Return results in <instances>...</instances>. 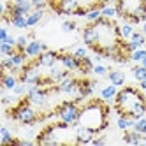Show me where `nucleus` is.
Listing matches in <instances>:
<instances>
[{"mask_svg":"<svg viewBox=\"0 0 146 146\" xmlns=\"http://www.w3.org/2000/svg\"><path fill=\"white\" fill-rule=\"evenodd\" d=\"M109 113H111V108L106 104V100L102 97L90 99L81 106L79 118H78L76 125H83V127L90 129L92 132L100 134L109 125Z\"/></svg>","mask_w":146,"mask_h":146,"instance_id":"obj_1","label":"nucleus"},{"mask_svg":"<svg viewBox=\"0 0 146 146\" xmlns=\"http://www.w3.org/2000/svg\"><path fill=\"white\" fill-rule=\"evenodd\" d=\"M114 111L118 116H130L139 120L146 114V97L137 86H123L114 97Z\"/></svg>","mask_w":146,"mask_h":146,"instance_id":"obj_2","label":"nucleus"},{"mask_svg":"<svg viewBox=\"0 0 146 146\" xmlns=\"http://www.w3.org/2000/svg\"><path fill=\"white\" fill-rule=\"evenodd\" d=\"M35 143L37 144H70V143L78 144L76 129L70 130V123L58 120L56 123H51L40 130L35 137Z\"/></svg>","mask_w":146,"mask_h":146,"instance_id":"obj_3","label":"nucleus"},{"mask_svg":"<svg viewBox=\"0 0 146 146\" xmlns=\"http://www.w3.org/2000/svg\"><path fill=\"white\" fill-rule=\"evenodd\" d=\"M48 116H51V114L37 111V108L28 100L27 95L19 100L11 111H9V118L18 121V123H21V125H25V127H28V125H35L37 121H42Z\"/></svg>","mask_w":146,"mask_h":146,"instance_id":"obj_4","label":"nucleus"},{"mask_svg":"<svg viewBox=\"0 0 146 146\" xmlns=\"http://www.w3.org/2000/svg\"><path fill=\"white\" fill-rule=\"evenodd\" d=\"M118 16L132 25L146 21V0H118L116 4Z\"/></svg>","mask_w":146,"mask_h":146,"instance_id":"obj_5","label":"nucleus"},{"mask_svg":"<svg viewBox=\"0 0 146 146\" xmlns=\"http://www.w3.org/2000/svg\"><path fill=\"white\" fill-rule=\"evenodd\" d=\"M53 111H55V116L58 120L65 121V123H70V125H76L78 123V118H79L81 106H79V102H76V100L70 99V100L60 102Z\"/></svg>","mask_w":146,"mask_h":146,"instance_id":"obj_6","label":"nucleus"},{"mask_svg":"<svg viewBox=\"0 0 146 146\" xmlns=\"http://www.w3.org/2000/svg\"><path fill=\"white\" fill-rule=\"evenodd\" d=\"M48 5L56 14L64 16H76L78 9L81 7V0H48Z\"/></svg>","mask_w":146,"mask_h":146,"instance_id":"obj_7","label":"nucleus"},{"mask_svg":"<svg viewBox=\"0 0 146 146\" xmlns=\"http://www.w3.org/2000/svg\"><path fill=\"white\" fill-rule=\"evenodd\" d=\"M58 53H60V51H51V49H48V51H42V53H40L37 58H34V60L42 69H51L53 65L58 64Z\"/></svg>","mask_w":146,"mask_h":146,"instance_id":"obj_8","label":"nucleus"},{"mask_svg":"<svg viewBox=\"0 0 146 146\" xmlns=\"http://www.w3.org/2000/svg\"><path fill=\"white\" fill-rule=\"evenodd\" d=\"M58 62L70 72L79 70V58L74 53H67V51H60L58 53Z\"/></svg>","mask_w":146,"mask_h":146,"instance_id":"obj_9","label":"nucleus"},{"mask_svg":"<svg viewBox=\"0 0 146 146\" xmlns=\"http://www.w3.org/2000/svg\"><path fill=\"white\" fill-rule=\"evenodd\" d=\"M42 51H48V44L40 42V40H30L25 48V53H27L28 58H37Z\"/></svg>","mask_w":146,"mask_h":146,"instance_id":"obj_10","label":"nucleus"},{"mask_svg":"<svg viewBox=\"0 0 146 146\" xmlns=\"http://www.w3.org/2000/svg\"><path fill=\"white\" fill-rule=\"evenodd\" d=\"M74 127H76V143L78 144H88L93 141L95 132H92L90 129L83 127V125H74Z\"/></svg>","mask_w":146,"mask_h":146,"instance_id":"obj_11","label":"nucleus"},{"mask_svg":"<svg viewBox=\"0 0 146 146\" xmlns=\"http://www.w3.org/2000/svg\"><path fill=\"white\" fill-rule=\"evenodd\" d=\"M19 83V78L11 70H4V76H2V88L4 90H14V86Z\"/></svg>","mask_w":146,"mask_h":146,"instance_id":"obj_12","label":"nucleus"},{"mask_svg":"<svg viewBox=\"0 0 146 146\" xmlns=\"http://www.w3.org/2000/svg\"><path fill=\"white\" fill-rule=\"evenodd\" d=\"M93 88H95V81H90L86 78L79 79V97H81V100L86 99L88 95H92Z\"/></svg>","mask_w":146,"mask_h":146,"instance_id":"obj_13","label":"nucleus"},{"mask_svg":"<svg viewBox=\"0 0 146 146\" xmlns=\"http://www.w3.org/2000/svg\"><path fill=\"white\" fill-rule=\"evenodd\" d=\"M0 144L5 146V144H21V139H16L11 135L7 127H2L0 129Z\"/></svg>","mask_w":146,"mask_h":146,"instance_id":"obj_14","label":"nucleus"},{"mask_svg":"<svg viewBox=\"0 0 146 146\" xmlns=\"http://www.w3.org/2000/svg\"><path fill=\"white\" fill-rule=\"evenodd\" d=\"M123 132H125V134H123V141H125V143H130V144H141L143 139H144V135L139 134L137 130H132V132L123 130Z\"/></svg>","mask_w":146,"mask_h":146,"instance_id":"obj_15","label":"nucleus"},{"mask_svg":"<svg viewBox=\"0 0 146 146\" xmlns=\"http://www.w3.org/2000/svg\"><path fill=\"white\" fill-rule=\"evenodd\" d=\"M93 62H92V58L90 56H83V58H79V70L78 72H81L83 76H88L90 72H93Z\"/></svg>","mask_w":146,"mask_h":146,"instance_id":"obj_16","label":"nucleus"},{"mask_svg":"<svg viewBox=\"0 0 146 146\" xmlns=\"http://www.w3.org/2000/svg\"><path fill=\"white\" fill-rule=\"evenodd\" d=\"M116 93H118V86L116 85H108V86H104L100 90V97L104 100H114V97H116Z\"/></svg>","mask_w":146,"mask_h":146,"instance_id":"obj_17","label":"nucleus"},{"mask_svg":"<svg viewBox=\"0 0 146 146\" xmlns=\"http://www.w3.org/2000/svg\"><path fill=\"white\" fill-rule=\"evenodd\" d=\"M108 79L116 86H123L125 85V74L121 70H109L108 72Z\"/></svg>","mask_w":146,"mask_h":146,"instance_id":"obj_18","label":"nucleus"},{"mask_svg":"<svg viewBox=\"0 0 146 146\" xmlns=\"http://www.w3.org/2000/svg\"><path fill=\"white\" fill-rule=\"evenodd\" d=\"M116 125H118L120 130H129V129H134L135 120L130 118V116H120V118L116 120Z\"/></svg>","mask_w":146,"mask_h":146,"instance_id":"obj_19","label":"nucleus"},{"mask_svg":"<svg viewBox=\"0 0 146 146\" xmlns=\"http://www.w3.org/2000/svg\"><path fill=\"white\" fill-rule=\"evenodd\" d=\"M9 23H11L14 28H28V23H27V16L25 14H16V16H13L11 19H9Z\"/></svg>","mask_w":146,"mask_h":146,"instance_id":"obj_20","label":"nucleus"},{"mask_svg":"<svg viewBox=\"0 0 146 146\" xmlns=\"http://www.w3.org/2000/svg\"><path fill=\"white\" fill-rule=\"evenodd\" d=\"M42 16H44V11H35V9H34V11L27 16V23H28V27H35V25H39L40 19H42Z\"/></svg>","mask_w":146,"mask_h":146,"instance_id":"obj_21","label":"nucleus"},{"mask_svg":"<svg viewBox=\"0 0 146 146\" xmlns=\"http://www.w3.org/2000/svg\"><path fill=\"white\" fill-rule=\"evenodd\" d=\"M0 51H2L4 56H13L18 51V48H16V44H11L9 40H2L0 42Z\"/></svg>","mask_w":146,"mask_h":146,"instance_id":"obj_22","label":"nucleus"},{"mask_svg":"<svg viewBox=\"0 0 146 146\" xmlns=\"http://www.w3.org/2000/svg\"><path fill=\"white\" fill-rule=\"evenodd\" d=\"M120 32H121V37H123L125 40H129V39L132 37V34L135 32V30H134V25H132V23L125 21V23L120 27Z\"/></svg>","mask_w":146,"mask_h":146,"instance_id":"obj_23","label":"nucleus"},{"mask_svg":"<svg viewBox=\"0 0 146 146\" xmlns=\"http://www.w3.org/2000/svg\"><path fill=\"white\" fill-rule=\"evenodd\" d=\"M132 74H134V78L137 79V81L146 79V67H143L141 64H139V65H135V67H132Z\"/></svg>","mask_w":146,"mask_h":146,"instance_id":"obj_24","label":"nucleus"},{"mask_svg":"<svg viewBox=\"0 0 146 146\" xmlns=\"http://www.w3.org/2000/svg\"><path fill=\"white\" fill-rule=\"evenodd\" d=\"M100 13L104 18H114V16H118V11H116V5H106V7H102L100 9Z\"/></svg>","mask_w":146,"mask_h":146,"instance_id":"obj_25","label":"nucleus"},{"mask_svg":"<svg viewBox=\"0 0 146 146\" xmlns=\"http://www.w3.org/2000/svg\"><path fill=\"white\" fill-rule=\"evenodd\" d=\"M134 130H137L139 134L146 135V116H141L139 120H135V125H134Z\"/></svg>","mask_w":146,"mask_h":146,"instance_id":"obj_26","label":"nucleus"},{"mask_svg":"<svg viewBox=\"0 0 146 146\" xmlns=\"http://www.w3.org/2000/svg\"><path fill=\"white\" fill-rule=\"evenodd\" d=\"M144 56H146V49H143V48H139V49H135V51L130 53V60L132 62H141Z\"/></svg>","mask_w":146,"mask_h":146,"instance_id":"obj_27","label":"nucleus"},{"mask_svg":"<svg viewBox=\"0 0 146 146\" xmlns=\"http://www.w3.org/2000/svg\"><path fill=\"white\" fill-rule=\"evenodd\" d=\"M129 40H134V42H137L139 46H143L146 42V34H143V32H134Z\"/></svg>","mask_w":146,"mask_h":146,"instance_id":"obj_28","label":"nucleus"},{"mask_svg":"<svg viewBox=\"0 0 146 146\" xmlns=\"http://www.w3.org/2000/svg\"><path fill=\"white\" fill-rule=\"evenodd\" d=\"M28 42H30L28 37L19 35V37L16 39V48H18V51H25V48H27V44H28Z\"/></svg>","mask_w":146,"mask_h":146,"instance_id":"obj_29","label":"nucleus"},{"mask_svg":"<svg viewBox=\"0 0 146 146\" xmlns=\"http://www.w3.org/2000/svg\"><path fill=\"white\" fill-rule=\"evenodd\" d=\"M76 28H78V25H76V21H72V19H67V21L62 23V30H64V32H74Z\"/></svg>","mask_w":146,"mask_h":146,"instance_id":"obj_30","label":"nucleus"},{"mask_svg":"<svg viewBox=\"0 0 146 146\" xmlns=\"http://www.w3.org/2000/svg\"><path fill=\"white\" fill-rule=\"evenodd\" d=\"M102 16V13H100V9H92V11H88V14L85 16L88 21H95V19H99Z\"/></svg>","mask_w":146,"mask_h":146,"instance_id":"obj_31","label":"nucleus"},{"mask_svg":"<svg viewBox=\"0 0 146 146\" xmlns=\"http://www.w3.org/2000/svg\"><path fill=\"white\" fill-rule=\"evenodd\" d=\"M108 72H109V69L106 65H102V64H99V65L93 67V74H97V76H106Z\"/></svg>","mask_w":146,"mask_h":146,"instance_id":"obj_32","label":"nucleus"},{"mask_svg":"<svg viewBox=\"0 0 146 146\" xmlns=\"http://www.w3.org/2000/svg\"><path fill=\"white\" fill-rule=\"evenodd\" d=\"M74 55L78 58H83V56H88V51H86V48H76L74 49Z\"/></svg>","mask_w":146,"mask_h":146,"instance_id":"obj_33","label":"nucleus"},{"mask_svg":"<svg viewBox=\"0 0 146 146\" xmlns=\"http://www.w3.org/2000/svg\"><path fill=\"white\" fill-rule=\"evenodd\" d=\"M9 37H11V35H9L7 28H5V27H4V28H0V42H2V40H7Z\"/></svg>","mask_w":146,"mask_h":146,"instance_id":"obj_34","label":"nucleus"},{"mask_svg":"<svg viewBox=\"0 0 146 146\" xmlns=\"http://www.w3.org/2000/svg\"><path fill=\"white\" fill-rule=\"evenodd\" d=\"M13 102H14V97H9V95H4L2 97V104H4V106H11Z\"/></svg>","mask_w":146,"mask_h":146,"instance_id":"obj_35","label":"nucleus"},{"mask_svg":"<svg viewBox=\"0 0 146 146\" xmlns=\"http://www.w3.org/2000/svg\"><path fill=\"white\" fill-rule=\"evenodd\" d=\"M92 144H95V146H102V144H106V139L104 137H93V141H92Z\"/></svg>","mask_w":146,"mask_h":146,"instance_id":"obj_36","label":"nucleus"},{"mask_svg":"<svg viewBox=\"0 0 146 146\" xmlns=\"http://www.w3.org/2000/svg\"><path fill=\"white\" fill-rule=\"evenodd\" d=\"M139 88L146 92V79H143V81H139Z\"/></svg>","mask_w":146,"mask_h":146,"instance_id":"obj_37","label":"nucleus"},{"mask_svg":"<svg viewBox=\"0 0 146 146\" xmlns=\"http://www.w3.org/2000/svg\"><path fill=\"white\" fill-rule=\"evenodd\" d=\"M28 40H35V32H30L28 34Z\"/></svg>","mask_w":146,"mask_h":146,"instance_id":"obj_38","label":"nucleus"},{"mask_svg":"<svg viewBox=\"0 0 146 146\" xmlns=\"http://www.w3.org/2000/svg\"><path fill=\"white\" fill-rule=\"evenodd\" d=\"M139 64H141V65H143V67H146V56H144V58H143V60H141V62H139Z\"/></svg>","mask_w":146,"mask_h":146,"instance_id":"obj_39","label":"nucleus"},{"mask_svg":"<svg viewBox=\"0 0 146 146\" xmlns=\"http://www.w3.org/2000/svg\"><path fill=\"white\" fill-rule=\"evenodd\" d=\"M143 34H146V21L143 23Z\"/></svg>","mask_w":146,"mask_h":146,"instance_id":"obj_40","label":"nucleus"},{"mask_svg":"<svg viewBox=\"0 0 146 146\" xmlns=\"http://www.w3.org/2000/svg\"><path fill=\"white\" fill-rule=\"evenodd\" d=\"M14 2H21V0H14Z\"/></svg>","mask_w":146,"mask_h":146,"instance_id":"obj_41","label":"nucleus"}]
</instances>
